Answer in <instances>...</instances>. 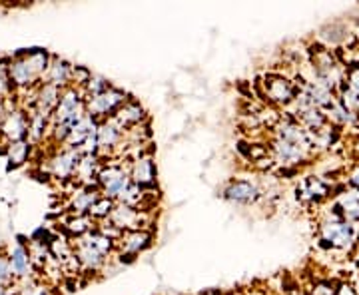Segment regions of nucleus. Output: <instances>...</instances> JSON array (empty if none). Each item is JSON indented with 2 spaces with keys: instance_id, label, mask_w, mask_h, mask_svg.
<instances>
[{
  "instance_id": "nucleus-18",
  "label": "nucleus",
  "mask_w": 359,
  "mask_h": 295,
  "mask_svg": "<svg viewBox=\"0 0 359 295\" xmlns=\"http://www.w3.org/2000/svg\"><path fill=\"white\" fill-rule=\"evenodd\" d=\"M335 212L351 224H359V192L358 190H346L341 192L332 204Z\"/></svg>"
},
{
  "instance_id": "nucleus-20",
  "label": "nucleus",
  "mask_w": 359,
  "mask_h": 295,
  "mask_svg": "<svg viewBox=\"0 0 359 295\" xmlns=\"http://www.w3.org/2000/svg\"><path fill=\"white\" fill-rule=\"evenodd\" d=\"M8 261H11V270H13L16 277L26 280L30 275V254L26 252L22 245H14Z\"/></svg>"
},
{
  "instance_id": "nucleus-19",
  "label": "nucleus",
  "mask_w": 359,
  "mask_h": 295,
  "mask_svg": "<svg viewBox=\"0 0 359 295\" xmlns=\"http://www.w3.org/2000/svg\"><path fill=\"white\" fill-rule=\"evenodd\" d=\"M72 72H74V66H70L66 60H60V58H54L46 72H44V82L46 84H52V86H58V88H68L70 80H72Z\"/></svg>"
},
{
  "instance_id": "nucleus-24",
  "label": "nucleus",
  "mask_w": 359,
  "mask_h": 295,
  "mask_svg": "<svg viewBox=\"0 0 359 295\" xmlns=\"http://www.w3.org/2000/svg\"><path fill=\"white\" fill-rule=\"evenodd\" d=\"M14 280V273L11 270V261L0 257V287H8Z\"/></svg>"
},
{
  "instance_id": "nucleus-17",
  "label": "nucleus",
  "mask_w": 359,
  "mask_h": 295,
  "mask_svg": "<svg viewBox=\"0 0 359 295\" xmlns=\"http://www.w3.org/2000/svg\"><path fill=\"white\" fill-rule=\"evenodd\" d=\"M96 132H98V120H94L92 116L86 114L82 120H78L76 124L72 126L65 148H70V150H80V148L86 144V140L92 138Z\"/></svg>"
},
{
  "instance_id": "nucleus-23",
  "label": "nucleus",
  "mask_w": 359,
  "mask_h": 295,
  "mask_svg": "<svg viewBox=\"0 0 359 295\" xmlns=\"http://www.w3.org/2000/svg\"><path fill=\"white\" fill-rule=\"evenodd\" d=\"M30 154V144L28 142H14L8 146V158H11V164L13 166H20L28 160Z\"/></svg>"
},
{
  "instance_id": "nucleus-13",
  "label": "nucleus",
  "mask_w": 359,
  "mask_h": 295,
  "mask_svg": "<svg viewBox=\"0 0 359 295\" xmlns=\"http://www.w3.org/2000/svg\"><path fill=\"white\" fill-rule=\"evenodd\" d=\"M224 198L231 204L250 205L256 204L262 198V190L257 188L254 181L250 180H233L228 184V188L224 190Z\"/></svg>"
},
{
  "instance_id": "nucleus-1",
  "label": "nucleus",
  "mask_w": 359,
  "mask_h": 295,
  "mask_svg": "<svg viewBox=\"0 0 359 295\" xmlns=\"http://www.w3.org/2000/svg\"><path fill=\"white\" fill-rule=\"evenodd\" d=\"M116 249V242L104 235L98 230H92L86 235L78 238L74 245V256L80 261V268L86 271H98L108 257L112 256Z\"/></svg>"
},
{
  "instance_id": "nucleus-12",
  "label": "nucleus",
  "mask_w": 359,
  "mask_h": 295,
  "mask_svg": "<svg viewBox=\"0 0 359 295\" xmlns=\"http://www.w3.org/2000/svg\"><path fill=\"white\" fill-rule=\"evenodd\" d=\"M80 158H82V154L78 150H70V148L60 150L58 154L52 156L50 162H48L52 176L54 178H60V180L74 178L76 176L78 164H80Z\"/></svg>"
},
{
  "instance_id": "nucleus-11",
  "label": "nucleus",
  "mask_w": 359,
  "mask_h": 295,
  "mask_svg": "<svg viewBox=\"0 0 359 295\" xmlns=\"http://www.w3.org/2000/svg\"><path fill=\"white\" fill-rule=\"evenodd\" d=\"M128 170L132 184L140 186L144 190H154L158 170H156L154 158L148 154V152H144V154H140L138 158L130 160Z\"/></svg>"
},
{
  "instance_id": "nucleus-22",
  "label": "nucleus",
  "mask_w": 359,
  "mask_h": 295,
  "mask_svg": "<svg viewBox=\"0 0 359 295\" xmlns=\"http://www.w3.org/2000/svg\"><path fill=\"white\" fill-rule=\"evenodd\" d=\"M110 88H112V84H110L106 78L94 76V74H92V78L86 82V86L82 88V92H84V96H86V100H88V98H94V96H98V94H102V92L110 90Z\"/></svg>"
},
{
  "instance_id": "nucleus-26",
  "label": "nucleus",
  "mask_w": 359,
  "mask_h": 295,
  "mask_svg": "<svg viewBox=\"0 0 359 295\" xmlns=\"http://www.w3.org/2000/svg\"><path fill=\"white\" fill-rule=\"evenodd\" d=\"M347 86L355 96H359V66H351L347 68Z\"/></svg>"
},
{
  "instance_id": "nucleus-9",
  "label": "nucleus",
  "mask_w": 359,
  "mask_h": 295,
  "mask_svg": "<svg viewBox=\"0 0 359 295\" xmlns=\"http://www.w3.org/2000/svg\"><path fill=\"white\" fill-rule=\"evenodd\" d=\"M124 136H126V132L122 130V126L116 122L114 118H108V120L98 122V132H96V138H98V156L104 160L106 156H110L114 150L122 148Z\"/></svg>"
},
{
  "instance_id": "nucleus-29",
  "label": "nucleus",
  "mask_w": 359,
  "mask_h": 295,
  "mask_svg": "<svg viewBox=\"0 0 359 295\" xmlns=\"http://www.w3.org/2000/svg\"><path fill=\"white\" fill-rule=\"evenodd\" d=\"M335 295H359L355 291V287L353 285H349V283H339L337 285V289H335Z\"/></svg>"
},
{
  "instance_id": "nucleus-4",
  "label": "nucleus",
  "mask_w": 359,
  "mask_h": 295,
  "mask_svg": "<svg viewBox=\"0 0 359 295\" xmlns=\"http://www.w3.org/2000/svg\"><path fill=\"white\" fill-rule=\"evenodd\" d=\"M130 184L132 180H130L128 164H122V162H108V164H104L98 174V188H100L102 195L116 200V202L128 190Z\"/></svg>"
},
{
  "instance_id": "nucleus-14",
  "label": "nucleus",
  "mask_w": 359,
  "mask_h": 295,
  "mask_svg": "<svg viewBox=\"0 0 359 295\" xmlns=\"http://www.w3.org/2000/svg\"><path fill=\"white\" fill-rule=\"evenodd\" d=\"M30 132V118H26L22 112H6L2 124H0V134L6 140L14 144V142H25V138Z\"/></svg>"
},
{
  "instance_id": "nucleus-2",
  "label": "nucleus",
  "mask_w": 359,
  "mask_h": 295,
  "mask_svg": "<svg viewBox=\"0 0 359 295\" xmlns=\"http://www.w3.org/2000/svg\"><path fill=\"white\" fill-rule=\"evenodd\" d=\"M332 212L327 214V218L321 221L320 233L321 247L327 249H351L358 245V228L355 224L346 221L334 207H330Z\"/></svg>"
},
{
  "instance_id": "nucleus-21",
  "label": "nucleus",
  "mask_w": 359,
  "mask_h": 295,
  "mask_svg": "<svg viewBox=\"0 0 359 295\" xmlns=\"http://www.w3.org/2000/svg\"><path fill=\"white\" fill-rule=\"evenodd\" d=\"M116 200H110V198H100L96 204L92 205V210H90V218L92 219H96V221H104V219H108L110 218V214L114 212V207H116Z\"/></svg>"
},
{
  "instance_id": "nucleus-30",
  "label": "nucleus",
  "mask_w": 359,
  "mask_h": 295,
  "mask_svg": "<svg viewBox=\"0 0 359 295\" xmlns=\"http://www.w3.org/2000/svg\"><path fill=\"white\" fill-rule=\"evenodd\" d=\"M0 295H13V294H11V289H8V287H0Z\"/></svg>"
},
{
  "instance_id": "nucleus-10",
  "label": "nucleus",
  "mask_w": 359,
  "mask_h": 295,
  "mask_svg": "<svg viewBox=\"0 0 359 295\" xmlns=\"http://www.w3.org/2000/svg\"><path fill=\"white\" fill-rule=\"evenodd\" d=\"M108 221L116 226L118 230L122 231H136L146 230L148 226V212H142L136 207H130L126 204H116L114 212L110 214Z\"/></svg>"
},
{
  "instance_id": "nucleus-16",
  "label": "nucleus",
  "mask_w": 359,
  "mask_h": 295,
  "mask_svg": "<svg viewBox=\"0 0 359 295\" xmlns=\"http://www.w3.org/2000/svg\"><path fill=\"white\" fill-rule=\"evenodd\" d=\"M332 195V188L327 181H323L321 178H306V180L299 184L297 188V198L302 202H308V204H320L325 198Z\"/></svg>"
},
{
  "instance_id": "nucleus-3",
  "label": "nucleus",
  "mask_w": 359,
  "mask_h": 295,
  "mask_svg": "<svg viewBox=\"0 0 359 295\" xmlns=\"http://www.w3.org/2000/svg\"><path fill=\"white\" fill-rule=\"evenodd\" d=\"M48 54L44 50H32L20 54L13 60V64L8 66V74L11 82L14 86L20 88H30L32 84H36V80L44 78V72L48 68Z\"/></svg>"
},
{
  "instance_id": "nucleus-25",
  "label": "nucleus",
  "mask_w": 359,
  "mask_h": 295,
  "mask_svg": "<svg viewBox=\"0 0 359 295\" xmlns=\"http://www.w3.org/2000/svg\"><path fill=\"white\" fill-rule=\"evenodd\" d=\"M18 295H48V289H46L44 285H40V283L28 280V282L20 287Z\"/></svg>"
},
{
  "instance_id": "nucleus-6",
  "label": "nucleus",
  "mask_w": 359,
  "mask_h": 295,
  "mask_svg": "<svg viewBox=\"0 0 359 295\" xmlns=\"http://www.w3.org/2000/svg\"><path fill=\"white\" fill-rule=\"evenodd\" d=\"M128 100L130 96L126 92L112 86L110 90L102 92V94L86 100V114L92 116L98 122H102V120H108V118H114L116 112Z\"/></svg>"
},
{
  "instance_id": "nucleus-5",
  "label": "nucleus",
  "mask_w": 359,
  "mask_h": 295,
  "mask_svg": "<svg viewBox=\"0 0 359 295\" xmlns=\"http://www.w3.org/2000/svg\"><path fill=\"white\" fill-rule=\"evenodd\" d=\"M269 154H271V160H273L278 166L295 170L297 166L309 162L311 156L316 154V150L309 148V146H299V144L282 140V138H276V136H273L271 146H269Z\"/></svg>"
},
{
  "instance_id": "nucleus-27",
  "label": "nucleus",
  "mask_w": 359,
  "mask_h": 295,
  "mask_svg": "<svg viewBox=\"0 0 359 295\" xmlns=\"http://www.w3.org/2000/svg\"><path fill=\"white\" fill-rule=\"evenodd\" d=\"M11 74H8V66L0 64V96H6L11 92Z\"/></svg>"
},
{
  "instance_id": "nucleus-7",
  "label": "nucleus",
  "mask_w": 359,
  "mask_h": 295,
  "mask_svg": "<svg viewBox=\"0 0 359 295\" xmlns=\"http://www.w3.org/2000/svg\"><path fill=\"white\" fill-rule=\"evenodd\" d=\"M262 92L266 96V100L273 106H283L287 108L290 104L294 102L295 96H297V84L292 82L290 78L282 76V74H266L264 80L259 82Z\"/></svg>"
},
{
  "instance_id": "nucleus-31",
  "label": "nucleus",
  "mask_w": 359,
  "mask_h": 295,
  "mask_svg": "<svg viewBox=\"0 0 359 295\" xmlns=\"http://www.w3.org/2000/svg\"><path fill=\"white\" fill-rule=\"evenodd\" d=\"M290 295H308V294H306V291H302V289H294Z\"/></svg>"
},
{
  "instance_id": "nucleus-15",
  "label": "nucleus",
  "mask_w": 359,
  "mask_h": 295,
  "mask_svg": "<svg viewBox=\"0 0 359 295\" xmlns=\"http://www.w3.org/2000/svg\"><path fill=\"white\" fill-rule=\"evenodd\" d=\"M114 120L122 126L124 132H128L132 128H138V126H144L148 122V116H146V110L140 102L136 100H128L124 104L118 112H116Z\"/></svg>"
},
{
  "instance_id": "nucleus-28",
  "label": "nucleus",
  "mask_w": 359,
  "mask_h": 295,
  "mask_svg": "<svg viewBox=\"0 0 359 295\" xmlns=\"http://www.w3.org/2000/svg\"><path fill=\"white\" fill-rule=\"evenodd\" d=\"M311 295H335V289L332 283H316L311 289Z\"/></svg>"
},
{
  "instance_id": "nucleus-8",
  "label": "nucleus",
  "mask_w": 359,
  "mask_h": 295,
  "mask_svg": "<svg viewBox=\"0 0 359 295\" xmlns=\"http://www.w3.org/2000/svg\"><path fill=\"white\" fill-rule=\"evenodd\" d=\"M152 240H154V235L150 230L124 231L122 238L116 242L120 261H134L136 256H140L142 252H146L152 245Z\"/></svg>"
}]
</instances>
